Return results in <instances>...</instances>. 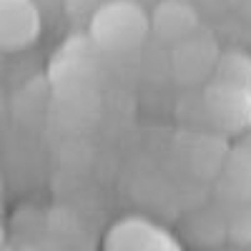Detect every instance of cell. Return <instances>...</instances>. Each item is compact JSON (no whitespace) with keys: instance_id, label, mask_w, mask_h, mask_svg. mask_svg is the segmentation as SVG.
Masks as SVG:
<instances>
[{"instance_id":"cell-1","label":"cell","mask_w":251,"mask_h":251,"mask_svg":"<svg viewBox=\"0 0 251 251\" xmlns=\"http://www.w3.org/2000/svg\"><path fill=\"white\" fill-rule=\"evenodd\" d=\"M151 33V15L138 0H111L100 5L93 18L88 35L106 53H126L138 48Z\"/></svg>"},{"instance_id":"cell-2","label":"cell","mask_w":251,"mask_h":251,"mask_svg":"<svg viewBox=\"0 0 251 251\" xmlns=\"http://www.w3.org/2000/svg\"><path fill=\"white\" fill-rule=\"evenodd\" d=\"M203 116L208 118L211 128L224 136H244L251 128V93L221 86L208 80L201 88Z\"/></svg>"},{"instance_id":"cell-3","label":"cell","mask_w":251,"mask_h":251,"mask_svg":"<svg viewBox=\"0 0 251 251\" xmlns=\"http://www.w3.org/2000/svg\"><path fill=\"white\" fill-rule=\"evenodd\" d=\"M219 48L214 38L208 33H194L186 40L174 46V63L171 71L181 86H206L214 75L216 60H219Z\"/></svg>"},{"instance_id":"cell-4","label":"cell","mask_w":251,"mask_h":251,"mask_svg":"<svg viewBox=\"0 0 251 251\" xmlns=\"http://www.w3.org/2000/svg\"><path fill=\"white\" fill-rule=\"evenodd\" d=\"M106 251H183L161 226L131 216L121 219L106 236Z\"/></svg>"},{"instance_id":"cell-5","label":"cell","mask_w":251,"mask_h":251,"mask_svg":"<svg viewBox=\"0 0 251 251\" xmlns=\"http://www.w3.org/2000/svg\"><path fill=\"white\" fill-rule=\"evenodd\" d=\"M199 30V13L191 3L183 0H161L151 13V33L163 43H181Z\"/></svg>"},{"instance_id":"cell-6","label":"cell","mask_w":251,"mask_h":251,"mask_svg":"<svg viewBox=\"0 0 251 251\" xmlns=\"http://www.w3.org/2000/svg\"><path fill=\"white\" fill-rule=\"evenodd\" d=\"M178 153H181V161L196 176H214L224 169L231 149L224 143L221 136L191 133L178 143Z\"/></svg>"},{"instance_id":"cell-7","label":"cell","mask_w":251,"mask_h":251,"mask_svg":"<svg viewBox=\"0 0 251 251\" xmlns=\"http://www.w3.org/2000/svg\"><path fill=\"white\" fill-rule=\"evenodd\" d=\"M211 80L221 83V86H228V88L251 93V55L241 53V50L221 53L219 60H216Z\"/></svg>"},{"instance_id":"cell-8","label":"cell","mask_w":251,"mask_h":251,"mask_svg":"<svg viewBox=\"0 0 251 251\" xmlns=\"http://www.w3.org/2000/svg\"><path fill=\"white\" fill-rule=\"evenodd\" d=\"M188 234L201 246H216L224 239H228L226 216H219L214 211H199L188 219Z\"/></svg>"},{"instance_id":"cell-9","label":"cell","mask_w":251,"mask_h":251,"mask_svg":"<svg viewBox=\"0 0 251 251\" xmlns=\"http://www.w3.org/2000/svg\"><path fill=\"white\" fill-rule=\"evenodd\" d=\"M228 239L239 246H251V199H236L231 214L226 216Z\"/></svg>"},{"instance_id":"cell-10","label":"cell","mask_w":251,"mask_h":251,"mask_svg":"<svg viewBox=\"0 0 251 251\" xmlns=\"http://www.w3.org/2000/svg\"><path fill=\"white\" fill-rule=\"evenodd\" d=\"M236 149H239V151H244V153H249V156H251V128H249V131H246V133H244V136H241V141H239V143H236Z\"/></svg>"},{"instance_id":"cell-11","label":"cell","mask_w":251,"mask_h":251,"mask_svg":"<svg viewBox=\"0 0 251 251\" xmlns=\"http://www.w3.org/2000/svg\"><path fill=\"white\" fill-rule=\"evenodd\" d=\"M239 10H241L244 20L251 25V0H239Z\"/></svg>"},{"instance_id":"cell-12","label":"cell","mask_w":251,"mask_h":251,"mask_svg":"<svg viewBox=\"0 0 251 251\" xmlns=\"http://www.w3.org/2000/svg\"><path fill=\"white\" fill-rule=\"evenodd\" d=\"M0 246H3V228H0Z\"/></svg>"}]
</instances>
